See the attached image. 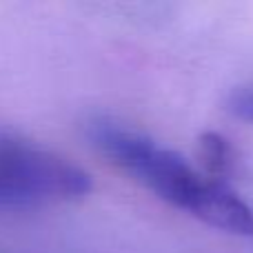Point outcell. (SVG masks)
I'll return each mask as SVG.
<instances>
[{
	"label": "cell",
	"mask_w": 253,
	"mask_h": 253,
	"mask_svg": "<svg viewBox=\"0 0 253 253\" xmlns=\"http://www.w3.org/2000/svg\"><path fill=\"white\" fill-rule=\"evenodd\" d=\"M84 135L100 156L160 200L220 231L253 236L251 207L224 180L196 169L175 149L107 116L89 118Z\"/></svg>",
	"instance_id": "1"
},
{
	"label": "cell",
	"mask_w": 253,
	"mask_h": 253,
	"mask_svg": "<svg viewBox=\"0 0 253 253\" xmlns=\"http://www.w3.org/2000/svg\"><path fill=\"white\" fill-rule=\"evenodd\" d=\"M202 160H205V171L213 178L224 180V173L233 167V149L229 140H224L220 133H205L200 140Z\"/></svg>",
	"instance_id": "2"
},
{
	"label": "cell",
	"mask_w": 253,
	"mask_h": 253,
	"mask_svg": "<svg viewBox=\"0 0 253 253\" xmlns=\"http://www.w3.org/2000/svg\"><path fill=\"white\" fill-rule=\"evenodd\" d=\"M227 109H229V114H233L236 118L253 125V84L236 89L227 100Z\"/></svg>",
	"instance_id": "3"
}]
</instances>
